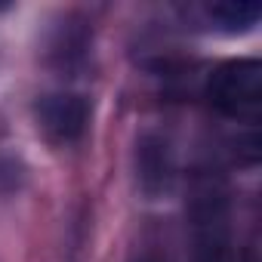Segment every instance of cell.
Segmentation results:
<instances>
[{"label": "cell", "mask_w": 262, "mask_h": 262, "mask_svg": "<svg viewBox=\"0 0 262 262\" xmlns=\"http://www.w3.org/2000/svg\"><path fill=\"white\" fill-rule=\"evenodd\" d=\"M210 105L241 123H256L262 108V68L256 59L225 62L210 74L207 83Z\"/></svg>", "instance_id": "6da1fadb"}, {"label": "cell", "mask_w": 262, "mask_h": 262, "mask_svg": "<svg viewBox=\"0 0 262 262\" xmlns=\"http://www.w3.org/2000/svg\"><path fill=\"white\" fill-rule=\"evenodd\" d=\"M194 262H253L234 247L225 204L213 191L201 194L194 210Z\"/></svg>", "instance_id": "7a4b0ae2"}, {"label": "cell", "mask_w": 262, "mask_h": 262, "mask_svg": "<svg viewBox=\"0 0 262 262\" xmlns=\"http://www.w3.org/2000/svg\"><path fill=\"white\" fill-rule=\"evenodd\" d=\"M37 117H40V129L56 139V142H74L83 126H86V117H90V108L80 96H68V93H59V96H47L37 108Z\"/></svg>", "instance_id": "3957f363"}, {"label": "cell", "mask_w": 262, "mask_h": 262, "mask_svg": "<svg viewBox=\"0 0 262 262\" xmlns=\"http://www.w3.org/2000/svg\"><path fill=\"white\" fill-rule=\"evenodd\" d=\"M207 16L225 31H247L259 22V4H253V0H225V4L207 7Z\"/></svg>", "instance_id": "277c9868"}, {"label": "cell", "mask_w": 262, "mask_h": 262, "mask_svg": "<svg viewBox=\"0 0 262 262\" xmlns=\"http://www.w3.org/2000/svg\"><path fill=\"white\" fill-rule=\"evenodd\" d=\"M139 262H155V259H139Z\"/></svg>", "instance_id": "5b68a950"}]
</instances>
